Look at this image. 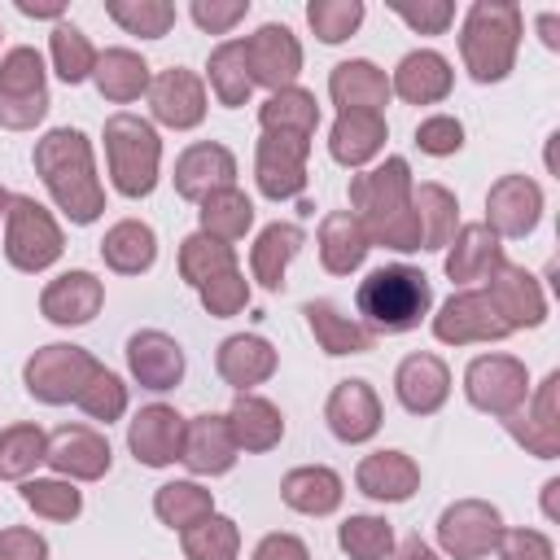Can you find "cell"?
I'll return each mask as SVG.
<instances>
[{
	"instance_id": "cell-1",
	"label": "cell",
	"mask_w": 560,
	"mask_h": 560,
	"mask_svg": "<svg viewBox=\"0 0 560 560\" xmlns=\"http://www.w3.org/2000/svg\"><path fill=\"white\" fill-rule=\"evenodd\" d=\"M411 166L407 158H385L381 166L350 179V214L363 223L372 245L411 254L420 249V223L411 210Z\"/></svg>"
},
{
	"instance_id": "cell-2",
	"label": "cell",
	"mask_w": 560,
	"mask_h": 560,
	"mask_svg": "<svg viewBox=\"0 0 560 560\" xmlns=\"http://www.w3.org/2000/svg\"><path fill=\"white\" fill-rule=\"evenodd\" d=\"M35 175L44 179L48 197L70 223H96L105 210V188L96 179L92 140L79 127H52L44 140H35Z\"/></svg>"
},
{
	"instance_id": "cell-3",
	"label": "cell",
	"mask_w": 560,
	"mask_h": 560,
	"mask_svg": "<svg viewBox=\"0 0 560 560\" xmlns=\"http://www.w3.org/2000/svg\"><path fill=\"white\" fill-rule=\"evenodd\" d=\"M354 306H359V324L376 337H394V332H411L420 328V319L429 315L433 306V289H429V276L420 267H407V262H389V267H376L359 280L354 289Z\"/></svg>"
},
{
	"instance_id": "cell-4",
	"label": "cell",
	"mask_w": 560,
	"mask_h": 560,
	"mask_svg": "<svg viewBox=\"0 0 560 560\" xmlns=\"http://www.w3.org/2000/svg\"><path fill=\"white\" fill-rule=\"evenodd\" d=\"M521 31H525L521 4H512V0H477V4L464 13V26H459V57H464V70H468L477 83H499V79H508L512 66H516Z\"/></svg>"
},
{
	"instance_id": "cell-5",
	"label": "cell",
	"mask_w": 560,
	"mask_h": 560,
	"mask_svg": "<svg viewBox=\"0 0 560 560\" xmlns=\"http://www.w3.org/2000/svg\"><path fill=\"white\" fill-rule=\"evenodd\" d=\"M105 162H109V184L122 197H149L158 188V162H162V140L149 118L140 114H109L105 118Z\"/></svg>"
},
{
	"instance_id": "cell-6",
	"label": "cell",
	"mask_w": 560,
	"mask_h": 560,
	"mask_svg": "<svg viewBox=\"0 0 560 560\" xmlns=\"http://www.w3.org/2000/svg\"><path fill=\"white\" fill-rule=\"evenodd\" d=\"M101 372V363L83 350V346H70V341H52V346H39L26 368H22V385L35 402H48V407H61V402H79V394L92 385V376Z\"/></svg>"
},
{
	"instance_id": "cell-7",
	"label": "cell",
	"mask_w": 560,
	"mask_h": 560,
	"mask_svg": "<svg viewBox=\"0 0 560 560\" xmlns=\"http://www.w3.org/2000/svg\"><path fill=\"white\" fill-rule=\"evenodd\" d=\"M66 249V236L57 228V219L26 192L9 197V214H4V258L35 276V271H48Z\"/></svg>"
},
{
	"instance_id": "cell-8",
	"label": "cell",
	"mask_w": 560,
	"mask_h": 560,
	"mask_svg": "<svg viewBox=\"0 0 560 560\" xmlns=\"http://www.w3.org/2000/svg\"><path fill=\"white\" fill-rule=\"evenodd\" d=\"M48 114V70L31 44H18L0 57V127L31 131Z\"/></svg>"
},
{
	"instance_id": "cell-9",
	"label": "cell",
	"mask_w": 560,
	"mask_h": 560,
	"mask_svg": "<svg viewBox=\"0 0 560 560\" xmlns=\"http://www.w3.org/2000/svg\"><path fill=\"white\" fill-rule=\"evenodd\" d=\"M464 394L486 416H512L529 398V372L512 354H477L464 372Z\"/></svg>"
},
{
	"instance_id": "cell-10",
	"label": "cell",
	"mask_w": 560,
	"mask_h": 560,
	"mask_svg": "<svg viewBox=\"0 0 560 560\" xmlns=\"http://www.w3.org/2000/svg\"><path fill=\"white\" fill-rule=\"evenodd\" d=\"M503 538V516L486 499H459L438 516V542L455 560H481L499 551Z\"/></svg>"
},
{
	"instance_id": "cell-11",
	"label": "cell",
	"mask_w": 560,
	"mask_h": 560,
	"mask_svg": "<svg viewBox=\"0 0 560 560\" xmlns=\"http://www.w3.org/2000/svg\"><path fill=\"white\" fill-rule=\"evenodd\" d=\"M433 337L446 346H472V341H503L512 337V328L499 319L494 302L481 289H459L438 306Z\"/></svg>"
},
{
	"instance_id": "cell-12",
	"label": "cell",
	"mask_w": 560,
	"mask_h": 560,
	"mask_svg": "<svg viewBox=\"0 0 560 560\" xmlns=\"http://www.w3.org/2000/svg\"><path fill=\"white\" fill-rule=\"evenodd\" d=\"M306 158H311V140H302V136H280V131H262L258 158H254L258 192L271 197V201L302 197V188H306Z\"/></svg>"
},
{
	"instance_id": "cell-13",
	"label": "cell",
	"mask_w": 560,
	"mask_h": 560,
	"mask_svg": "<svg viewBox=\"0 0 560 560\" xmlns=\"http://www.w3.org/2000/svg\"><path fill=\"white\" fill-rule=\"evenodd\" d=\"M245 44V66H249V83H262L271 92L293 88L298 70H302V44L284 22H262Z\"/></svg>"
},
{
	"instance_id": "cell-14",
	"label": "cell",
	"mask_w": 560,
	"mask_h": 560,
	"mask_svg": "<svg viewBox=\"0 0 560 560\" xmlns=\"http://www.w3.org/2000/svg\"><path fill=\"white\" fill-rule=\"evenodd\" d=\"M44 464L66 481H101L114 464V451H109L105 433H96L88 424H61L48 433Z\"/></svg>"
},
{
	"instance_id": "cell-15",
	"label": "cell",
	"mask_w": 560,
	"mask_h": 560,
	"mask_svg": "<svg viewBox=\"0 0 560 560\" xmlns=\"http://www.w3.org/2000/svg\"><path fill=\"white\" fill-rule=\"evenodd\" d=\"M481 293L494 302L499 319H503L512 332H521V328H538V324L547 319L542 284L534 280V271H525V267H516V262H508V258L486 276V289H481Z\"/></svg>"
},
{
	"instance_id": "cell-16",
	"label": "cell",
	"mask_w": 560,
	"mask_h": 560,
	"mask_svg": "<svg viewBox=\"0 0 560 560\" xmlns=\"http://www.w3.org/2000/svg\"><path fill=\"white\" fill-rule=\"evenodd\" d=\"M542 219V188L529 175H503L486 192V228L503 241L529 236Z\"/></svg>"
},
{
	"instance_id": "cell-17",
	"label": "cell",
	"mask_w": 560,
	"mask_h": 560,
	"mask_svg": "<svg viewBox=\"0 0 560 560\" xmlns=\"http://www.w3.org/2000/svg\"><path fill=\"white\" fill-rule=\"evenodd\" d=\"M184 424H188V420H184L175 407H166V402L140 407L136 420L127 424V446H131L136 464H144V468H166V464H175L179 451H184Z\"/></svg>"
},
{
	"instance_id": "cell-18",
	"label": "cell",
	"mask_w": 560,
	"mask_h": 560,
	"mask_svg": "<svg viewBox=\"0 0 560 560\" xmlns=\"http://www.w3.org/2000/svg\"><path fill=\"white\" fill-rule=\"evenodd\" d=\"M127 372L136 376L140 389H175L184 381V350L171 332L162 328H140L127 337Z\"/></svg>"
},
{
	"instance_id": "cell-19",
	"label": "cell",
	"mask_w": 560,
	"mask_h": 560,
	"mask_svg": "<svg viewBox=\"0 0 560 560\" xmlns=\"http://www.w3.org/2000/svg\"><path fill=\"white\" fill-rule=\"evenodd\" d=\"M149 109H153V118L162 127L192 131L206 118V83L192 70L171 66V70L153 74V83H149Z\"/></svg>"
},
{
	"instance_id": "cell-20",
	"label": "cell",
	"mask_w": 560,
	"mask_h": 560,
	"mask_svg": "<svg viewBox=\"0 0 560 560\" xmlns=\"http://www.w3.org/2000/svg\"><path fill=\"white\" fill-rule=\"evenodd\" d=\"M236 184V158L228 144H214V140H201V144H188L179 158H175V192L184 201H206L210 192L219 188H232Z\"/></svg>"
},
{
	"instance_id": "cell-21",
	"label": "cell",
	"mask_w": 560,
	"mask_h": 560,
	"mask_svg": "<svg viewBox=\"0 0 560 560\" xmlns=\"http://www.w3.org/2000/svg\"><path fill=\"white\" fill-rule=\"evenodd\" d=\"M324 420H328V429H332L337 442L359 446V442L376 438V429H381V398L359 376L354 381H337V389L324 402Z\"/></svg>"
},
{
	"instance_id": "cell-22",
	"label": "cell",
	"mask_w": 560,
	"mask_h": 560,
	"mask_svg": "<svg viewBox=\"0 0 560 560\" xmlns=\"http://www.w3.org/2000/svg\"><path fill=\"white\" fill-rule=\"evenodd\" d=\"M101 302H105V284H101L92 271H61V276L48 280L44 293H39L44 319H52V324H61V328H79V324L96 319Z\"/></svg>"
},
{
	"instance_id": "cell-23",
	"label": "cell",
	"mask_w": 560,
	"mask_h": 560,
	"mask_svg": "<svg viewBox=\"0 0 560 560\" xmlns=\"http://www.w3.org/2000/svg\"><path fill=\"white\" fill-rule=\"evenodd\" d=\"M179 459L188 464V472L197 477H219L236 464V438L228 429V416H214V411H201L184 424V451Z\"/></svg>"
},
{
	"instance_id": "cell-24",
	"label": "cell",
	"mask_w": 560,
	"mask_h": 560,
	"mask_svg": "<svg viewBox=\"0 0 560 560\" xmlns=\"http://www.w3.org/2000/svg\"><path fill=\"white\" fill-rule=\"evenodd\" d=\"M394 394L411 416H433L451 398V368L438 354H407L394 372Z\"/></svg>"
},
{
	"instance_id": "cell-25",
	"label": "cell",
	"mask_w": 560,
	"mask_h": 560,
	"mask_svg": "<svg viewBox=\"0 0 560 560\" xmlns=\"http://www.w3.org/2000/svg\"><path fill=\"white\" fill-rule=\"evenodd\" d=\"M354 486L376 503H407L420 490V464L402 451H372L359 459Z\"/></svg>"
},
{
	"instance_id": "cell-26",
	"label": "cell",
	"mask_w": 560,
	"mask_h": 560,
	"mask_svg": "<svg viewBox=\"0 0 560 560\" xmlns=\"http://www.w3.org/2000/svg\"><path fill=\"white\" fill-rule=\"evenodd\" d=\"M451 83H455V70L442 52L433 48H416L398 61V70L389 74V92H398L407 105H438L451 96Z\"/></svg>"
},
{
	"instance_id": "cell-27",
	"label": "cell",
	"mask_w": 560,
	"mask_h": 560,
	"mask_svg": "<svg viewBox=\"0 0 560 560\" xmlns=\"http://www.w3.org/2000/svg\"><path fill=\"white\" fill-rule=\"evenodd\" d=\"M328 96L341 114L350 109H368V114H381L389 105V74L368 61V57H350L341 66H332L328 74Z\"/></svg>"
},
{
	"instance_id": "cell-28",
	"label": "cell",
	"mask_w": 560,
	"mask_h": 560,
	"mask_svg": "<svg viewBox=\"0 0 560 560\" xmlns=\"http://www.w3.org/2000/svg\"><path fill=\"white\" fill-rule=\"evenodd\" d=\"M276 363H280L276 346H271L267 337H258V332L223 337V346H219V354H214L219 376H223L236 394H249L254 385H262V381L276 372Z\"/></svg>"
},
{
	"instance_id": "cell-29",
	"label": "cell",
	"mask_w": 560,
	"mask_h": 560,
	"mask_svg": "<svg viewBox=\"0 0 560 560\" xmlns=\"http://www.w3.org/2000/svg\"><path fill=\"white\" fill-rule=\"evenodd\" d=\"M503 262V245L499 236L486 228V223H459L455 236H451V249H446V276L455 284H472V280H486L494 267Z\"/></svg>"
},
{
	"instance_id": "cell-30",
	"label": "cell",
	"mask_w": 560,
	"mask_h": 560,
	"mask_svg": "<svg viewBox=\"0 0 560 560\" xmlns=\"http://www.w3.org/2000/svg\"><path fill=\"white\" fill-rule=\"evenodd\" d=\"M385 140H389L385 114L350 109V114H337V122L328 131V153L341 166H363V162H372L385 149Z\"/></svg>"
},
{
	"instance_id": "cell-31",
	"label": "cell",
	"mask_w": 560,
	"mask_h": 560,
	"mask_svg": "<svg viewBox=\"0 0 560 560\" xmlns=\"http://www.w3.org/2000/svg\"><path fill=\"white\" fill-rule=\"evenodd\" d=\"M315 245H319V262H324L328 276H350V271H359L363 258H368V249H372L363 223H359L350 210H332V214H324Z\"/></svg>"
},
{
	"instance_id": "cell-32",
	"label": "cell",
	"mask_w": 560,
	"mask_h": 560,
	"mask_svg": "<svg viewBox=\"0 0 560 560\" xmlns=\"http://www.w3.org/2000/svg\"><path fill=\"white\" fill-rule=\"evenodd\" d=\"M302 315H306V328H311V337L324 354L337 359V354H368L372 350V332L359 319H350L337 302L315 298V302L302 306Z\"/></svg>"
},
{
	"instance_id": "cell-33",
	"label": "cell",
	"mask_w": 560,
	"mask_h": 560,
	"mask_svg": "<svg viewBox=\"0 0 560 560\" xmlns=\"http://www.w3.org/2000/svg\"><path fill=\"white\" fill-rule=\"evenodd\" d=\"M228 429L236 438V451H271L284 438V416L262 394H236L228 407Z\"/></svg>"
},
{
	"instance_id": "cell-34",
	"label": "cell",
	"mask_w": 560,
	"mask_h": 560,
	"mask_svg": "<svg viewBox=\"0 0 560 560\" xmlns=\"http://www.w3.org/2000/svg\"><path fill=\"white\" fill-rule=\"evenodd\" d=\"M341 477L324 464H302V468H289L284 481H280V499L284 508L302 512V516H328L341 508Z\"/></svg>"
},
{
	"instance_id": "cell-35",
	"label": "cell",
	"mask_w": 560,
	"mask_h": 560,
	"mask_svg": "<svg viewBox=\"0 0 560 560\" xmlns=\"http://www.w3.org/2000/svg\"><path fill=\"white\" fill-rule=\"evenodd\" d=\"M92 83H96V92L105 101L127 105V101H140L149 92L153 74H149V61L140 52H131V48H105V52H96Z\"/></svg>"
},
{
	"instance_id": "cell-36",
	"label": "cell",
	"mask_w": 560,
	"mask_h": 560,
	"mask_svg": "<svg viewBox=\"0 0 560 560\" xmlns=\"http://www.w3.org/2000/svg\"><path fill=\"white\" fill-rule=\"evenodd\" d=\"M306 245V232L302 223H267L249 249V267H254V280L271 293L284 289V271L293 262V254Z\"/></svg>"
},
{
	"instance_id": "cell-37",
	"label": "cell",
	"mask_w": 560,
	"mask_h": 560,
	"mask_svg": "<svg viewBox=\"0 0 560 560\" xmlns=\"http://www.w3.org/2000/svg\"><path fill=\"white\" fill-rule=\"evenodd\" d=\"M101 258H105V267L118 271V276H140V271H149V267L158 262V236H153V228L140 223V219H122V223H114V228L105 232Z\"/></svg>"
},
{
	"instance_id": "cell-38",
	"label": "cell",
	"mask_w": 560,
	"mask_h": 560,
	"mask_svg": "<svg viewBox=\"0 0 560 560\" xmlns=\"http://www.w3.org/2000/svg\"><path fill=\"white\" fill-rule=\"evenodd\" d=\"M411 210L420 223V249H446L455 228H459V201L442 184H420L411 188Z\"/></svg>"
},
{
	"instance_id": "cell-39",
	"label": "cell",
	"mask_w": 560,
	"mask_h": 560,
	"mask_svg": "<svg viewBox=\"0 0 560 560\" xmlns=\"http://www.w3.org/2000/svg\"><path fill=\"white\" fill-rule=\"evenodd\" d=\"M258 122L262 131H280V136H302L311 140L315 127H319V105H315V92L306 88H284V92H271L262 105H258Z\"/></svg>"
},
{
	"instance_id": "cell-40",
	"label": "cell",
	"mask_w": 560,
	"mask_h": 560,
	"mask_svg": "<svg viewBox=\"0 0 560 560\" xmlns=\"http://www.w3.org/2000/svg\"><path fill=\"white\" fill-rule=\"evenodd\" d=\"M197 219H201V232H206V236L232 245V241H241V236L249 232V223H254V201L232 184V188L210 192V197L201 201Z\"/></svg>"
},
{
	"instance_id": "cell-41",
	"label": "cell",
	"mask_w": 560,
	"mask_h": 560,
	"mask_svg": "<svg viewBox=\"0 0 560 560\" xmlns=\"http://www.w3.org/2000/svg\"><path fill=\"white\" fill-rule=\"evenodd\" d=\"M206 74H210V92L219 96V105L236 109L249 101L254 83H249V66H245V44L241 39H223L210 61H206Z\"/></svg>"
},
{
	"instance_id": "cell-42",
	"label": "cell",
	"mask_w": 560,
	"mask_h": 560,
	"mask_svg": "<svg viewBox=\"0 0 560 560\" xmlns=\"http://www.w3.org/2000/svg\"><path fill=\"white\" fill-rule=\"evenodd\" d=\"M223 271H236V249L232 245H223V241H214L206 232H192V236L179 241V276H184V284L201 289V284L219 280Z\"/></svg>"
},
{
	"instance_id": "cell-43",
	"label": "cell",
	"mask_w": 560,
	"mask_h": 560,
	"mask_svg": "<svg viewBox=\"0 0 560 560\" xmlns=\"http://www.w3.org/2000/svg\"><path fill=\"white\" fill-rule=\"evenodd\" d=\"M153 512H158L162 525L184 534L188 525H197V521H206L214 512V494L206 486H197V481H166L153 494Z\"/></svg>"
},
{
	"instance_id": "cell-44",
	"label": "cell",
	"mask_w": 560,
	"mask_h": 560,
	"mask_svg": "<svg viewBox=\"0 0 560 560\" xmlns=\"http://www.w3.org/2000/svg\"><path fill=\"white\" fill-rule=\"evenodd\" d=\"M48 451V433L39 424H9L0 429V481H26Z\"/></svg>"
},
{
	"instance_id": "cell-45",
	"label": "cell",
	"mask_w": 560,
	"mask_h": 560,
	"mask_svg": "<svg viewBox=\"0 0 560 560\" xmlns=\"http://www.w3.org/2000/svg\"><path fill=\"white\" fill-rule=\"evenodd\" d=\"M337 547L350 556V560H389L394 551V525L385 516H346L337 525Z\"/></svg>"
},
{
	"instance_id": "cell-46",
	"label": "cell",
	"mask_w": 560,
	"mask_h": 560,
	"mask_svg": "<svg viewBox=\"0 0 560 560\" xmlns=\"http://www.w3.org/2000/svg\"><path fill=\"white\" fill-rule=\"evenodd\" d=\"M48 52H52V70H57V79L61 83H83V79H92V66H96V48H92V39L79 31V26H70V22H57L52 26V35H48Z\"/></svg>"
},
{
	"instance_id": "cell-47",
	"label": "cell",
	"mask_w": 560,
	"mask_h": 560,
	"mask_svg": "<svg viewBox=\"0 0 560 560\" xmlns=\"http://www.w3.org/2000/svg\"><path fill=\"white\" fill-rule=\"evenodd\" d=\"M241 551V529L232 516L210 512L206 521L184 529V556L188 560H236Z\"/></svg>"
},
{
	"instance_id": "cell-48",
	"label": "cell",
	"mask_w": 560,
	"mask_h": 560,
	"mask_svg": "<svg viewBox=\"0 0 560 560\" xmlns=\"http://www.w3.org/2000/svg\"><path fill=\"white\" fill-rule=\"evenodd\" d=\"M22 503L44 521H74L83 512V494L66 477H26Z\"/></svg>"
},
{
	"instance_id": "cell-49",
	"label": "cell",
	"mask_w": 560,
	"mask_h": 560,
	"mask_svg": "<svg viewBox=\"0 0 560 560\" xmlns=\"http://www.w3.org/2000/svg\"><path fill=\"white\" fill-rule=\"evenodd\" d=\"M105 13L140 39H162L175 26V4L171 0H105Z\"/></svg>"
},
{
	"instance_id": "cell-50",
	"label": "cell",
	"mask_w": 560,
	"mask_h": 560,
	"mask_svg": "<svg viewBox=\"0 0 560 560\" xmlns=\"http://www.w3.org/2000/svg\"><path fill=\"white\" fill-rule=\"evenodd\" d=\"M306 22L324 44H341L359 31L363 22V0H311L306 4Z\"/></svg>"
},
{
	"instance_id": "cell-51",
	"label": "cell",
	"mask_w": 560,
	"mask_h": 560,
	"mask_svg": "<svg viewBox=\"0 0 560 560\" xmlns=\"http://www.w3.org/2000/svg\"><path fill=\"white\" fill-rule=\"evenodd\" d=\"M74 407H79L83 416H92V420H105V424H109V420H118V416L127 411V385H122V381L101 363V372L92 376V385L79 394V402H74Z\"/></svg>"
},
{
	"instance_id": "cell-52",
	"label": "cell",
	"mask_w": 560,
	"mask_h": 560,
	"mask_svg": "<svg viewBox=\"0 0 560 560\" xmlns=\"http://www.w3.org/2000/svg\"><path fill=\"white\" fill-rule=\"evenodd\" d=\"M197 293H201V306H206L214 319H228V315H236V311L249 302V280H245L241 271H223L219 280L201 284Z\"/></svg>"
},
{
	"instance_id": "cell-53",
	"label": "cell",
	"mask_w": 560,
	"mask_h": 560,
	"mask_svg": "<svg viewBox=\"0 0 560 560\" xmlns=\"http://www.w3.org/2000/svg\"><path fill=\"white\" fill-rule=\"evenodd\" d=\"M416 144L429 158H451V153L464 149V122L451 118V114H433V118H424L416 127Z\"/></svg>"
},
{
	"instance_id": "cell-54",
	"label": "cell",
	"mask_w": 560,
	"mask_h": 560,
	"mask_svg": "<svg viewBox=\"0 0 560 560\" xmlns=\"http://www.w3.org/2000/svg\"><path fill=\"white\" fill-rule=\"evenodd\" d=\"M416 35H442L455 22V4L451 0H420V4H389Z\"/></svg>"
},
{
	"instance_id": "cell-55",
	"label": "cell",
	"mask_w": 560,
	"mask_h": 560,
	"mask_svg": "<svg viewBox=\"0 0 560 560\" xmlns=\"http://www.w3.org/2000/svg\"><path fill=\"white\" fill-rule=\"evenodd\" d=\"M188 13L206 35H228L249 13V0H192Z\"/></svg>"
},
{
	"instance_id": "cell-56",
	"label": "cell",
	"mask_w": 560,
	"mask_h": 560,
	"mask_svg": "<svg viewBox=\"0 0 560 560\" xmlns=\"http://www.w3.org/2000/svg\"><path fill=\"white\" fill-rule=\"evenodd\" d=\"M503 424H508V433L529 451V455H538V459H556L560 455V433H547V429H538L525 411H512V416H503Z\"/></svg>"
},
{
	"instance_id": "cell-57",
	"label": "cell",
	"mask_w": 560,
	"mask_h": 560,
	"mask_svg": "<svg viewBox=\"0 0 560 560\" xmlns=\"http://www.w3.org/2000/svg\"><path fill=\"white\" fill-rule=\"evenodd\" d=\"M499 556H503V560H556V547H551V538L538 534V529H503Z\"/></svg>"
},
{
	"instance_id": "cell-58",
	"label": "cell",
	"mask_w": 560,
	"mask_h": 560,
	"mask_svg": "<svg viewBox=\"0 0 560 560\" xmlns=\"http://www.w3.org/2000/svg\"><path fill=\"white\" fill-rule=\"evenodd\" d=\"M0 560H48V542L26 525H9L0 529Z\"/></svg>"
},
{
	"instance_id": "cell-59",
	"label": "cell",
	"mask_w": 560,
	"mask_h": 560,
	"mask_svg": "<svg viewBox=\"0 0 560 560\" xmlns=\"http://www.w3.org/2000/svg\"><path fill=\"white\" fill-rule=\"evenodd\" d=\"M254 560H311V551L298 534H267L254 547Z\"/></svg>"
},
{
	"instance_id": "cell-60",
	"label": "cell",
	"mask_w": 560,
	"mask_h": 560,
	"mask_svg": "<svg viewBox=\"0 0 560 560\" xmlns=\"http://www.w3.org/2000/svg\"><path fill=\"white\" fill-rule=\"evenodd\" d=\"M389 560H438V556H433V547H429L420 534H407V538L389 551Z\"/></svg>"
},
{
	"instance_id": "cell-61",
	"label": "cell",
	"mask_w": 560,
	"mask_h": 560,
	"mask_svg": "<svg viewBox=\"0 0 560 560\" xmlns=\"http://www.w3.org/2000/svg\"><path fill=\"white\" fill-rule=\"evenodd\" d=\"M18 13H26V18H52V22H61V4H35V0H18Z\"/></svg>"
},
{
	"instance_id": "cell-62",
	"label": "cell",
	"mask_w": 560,
	"mask_h": 560,
	"mask_svg": "<svg viewBox=\"0 0 560 560\" xmlns=\"http://www.w3.org/2000/svg\"><path fill=\"white\" fill-rule=\"evenodd\" d=\"M538 31H542V44H547V48H560V35H556V31H560V18H556V13H542V18H538Z\"/></svg>"
},
{
	"instance_id": "cell-63",
	"label": "cell",
	"mask_w": 560,
	"mask_h": 560,
	"mask_svg": "<svg viewBox=\"0 0 560 560\" xmlns=\"http://www.w3.org/2000/svg\"><path fill=\"white\" fill-rule=\"evenodd\" d=\"M556 490H560V481H556V477H551V481H547V486H542V512H547V516H551V521H556Z\"/></svg>"
},
{
	"instance_id": "cell-64",
	"label": "cell",
	"mask_w": 560,
	"mask_h": 560,
	"mask_svg": "<svg viewBox=\"0 0 560 560\" xmlns=\"http://www.w3.org/2000/svg\"><path fill=\"white\" fill-rule=\"evenodd\" d=\"M9 197H13V192H9V188H4V184H0V219H4V214H9Z\"/></svg>"
}]
</instances>
